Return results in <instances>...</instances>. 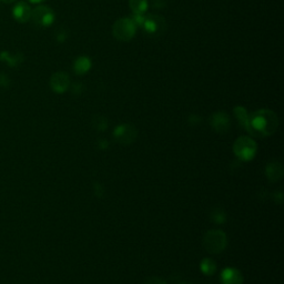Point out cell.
I'll list each match as a JSON object with an SVG mask.
<instances>
[{"mask_svg":"<svg viewBox=\"0 0 284 284\" xmlns=\"http://www.w3.org/2000/svg\"><path fill=\"white\" fill-rule=\"evenodd\" d=\"M13 16H14L15 20L21 22V24H25V22L30 20L31 8L29 7V5L28 4L24 3V2H20L14 7Z\"/></svg>","mask_w":284,"mask_h":284,"instance_id":"obj_10","label":"cell"},{"mask_svg":"<svg viewBox=\"0 0 284 284\" xmlns=\"http://www.w3.org/2000/svg\"><path fill=\"white\" fill-rule=\"evenodd\" d=\"M211 221H213L216 224H222L226 221V214L224 212V210L222 208H214L211 210L210 213Z\"/></svg>","mask_w":284,"mask_h":284,"instance_id":"obj_17","label":"cell"},{"mask_svg":"<svg viewBox=\"0 0 284 284\" xmlns=\"http://www.w3.org/2000/svg\"><path fill=\"white\" fill-rule=\"evenodd\" d=\"M70 86V79L67 74L63 71L55 72L50 78V87H51L52 91L57 93H64Z\"/></svg>","mask_w":284,"mask_h":284,"instance_id":"obj_9","label":"cell"},{"mask_svg":"<svg viewBox=\"0 0 284 284\" xmlns=\"http://www.w3.org/2000/svg\"><path fill=\"white\" fill-rule=\"evenodd\" d=\"M277 126V116L271 110L262 109L249 116V133L252 136H271L276 131Z\"/></svg>","mask_w":284,"mask_h":284,"instance_id":"obj_1","label":"cell"},{"mask_svg":"<svg viewBox=\"0 0 284 284\" xmlns=\"http://www.w3.org/2000/svg\"><path fill=\"white\" fill-rule=\"evenodd\" d=\"M273 197H274V201L279 202V203H282V200H283V193H282V191L275 192L273 194Z\"/></svg>","mask_w":284,"mask_h":284,"instance_id":"obj_22","label":"cell"},{"mask_svg":"<svg viewBox=\"0 0 284 284\" xmlns=\"http://www.w3.org/2000/svg\"><path fill=\"white\" fill-rule=\"evenodd\" d=\"M200 269H201V271L204 274L212 275L215 273V271H216V264L212 259L205 258L202 260L201 264H200Z\"/></svg>","mask_w":284,"mask_h":284,"instance_id":"obj_16","label":"cell"},{"mask_svg":"<svg viewBox=\"0 0 284 284\" xmlns=\"http://www.w3.org/2000/svg\"><path fill=\"white\" fill-rule=\"evenodd\" d=\"M28 2H30L31 4H40V3L46 2V0H28Z\"/></svg>","mask_w":284,"mask_h":284,"instance_id":"obj_24","label":"cell"},{"mask_svg":"<svg viewBox=\"0 0 284 284\" xmlns=\"http://www.w3.org/2000/svg\"><path fill=\"white\" fill-rule=\"evenodd\" d=\"M93 190H94V193H96V196H97V197H99V198L103 197L104 190H103L102 186L100 185L99 182H96V183H94V185H93Z\"/></svg>","mask_w":284,"mask_h":284,"instance_id":"obj_19","label":"cell"},{"mask_svg":"<svg viewBox=\"0 0 284 284\" xmlns=\"http://www.w3.org/2000/svg\"><path fill=\"white\" fill-rule=\"evenodd\" d=\"M141 28L150 37H161L166 30V21L162 16L151 14L144 17Z\"/></svg>","mask_w":284,"mask_h":284,"instance_id":"obj_5","label":"cell"},{"mask_svg":"<svg viewBox=\"0 0 284 284\" xmlns=\"http://www.w3.org/2000/svg\"><path fill=\"white\" fill-rule=\"evenodd\" d=\"M228 239L222 230H210L203 238V247L211 254H219L226 248Z\"/></svg>","mask_w":284,"mask_h":284,"instance_id":"obj_2","label":"cell"},{"mask_svg":"<svg viewBox=\"0 0 284 284\" xmlns=\"http://www.w3.org/2000/svg\"><path fill=\"white\" fill-rule=\"evenodd\" d=\"M91 59L88 57H79L77 58L74 64L75 74L78 76L86 75L87 72L91 69Z\"/></svg>","mask_w":284,"mask_h":284,"instance_id":"obj_13","label":"cell"},{"mask_svg":"<svg viewBox=\"0 0 284 284\" xmlns=\"http://www.w3.org/2000/svg\"><path fill=\"white\" fill-rule=\"evenodd\" d=\"M210 125L213 128L214 131L219 133H225L229 131L231 122L229 116H228L225 112L219 111V112H215L211 116Z\"/></svg>","mask_w":284,"mask_h":284,"instance_id":"obj_8","label":"cell"},{"mask_svg":"<svg viewBox=\"0 0 284 284\" xmlns=\"http://www.w3.org/2000/svg\"><path fill=\"white\" fill-rule=\"evenodd\" d=\"M129 6L135 15H143L148 10V0H129Z\"/></svg>","mask_w":284,"mask_h":284,"instance_id":"obj_14","label":"cell"},{"mask_svg":"<svg viewBox=\"0 0 284 284\" xmlns=\"http://www.w3.org/2000/svg\"><path fill=\"white\" fill-rule=\"evenodd\" d=\"M0 2H3L5 4H13L16 2V0H0Z\"/></svg>","mask_w":284,"mask_h":284,"instance_id":"obj_25","label":"cell"},{"mask_svg":"<svg viewBox=\"0 0 284 284\" xmlns=\"http://www.w3.org/2000/svg\"><path fill=\"white\" fill-rule=\"evenodd\" d=\"M222 284H242L243 276L241 272L235 268H225L221 273Z\"/></svg>","mask_w":284,"mask_h":284,"instance_id":"obj_12","label":"cell"},{"mask_svg":"<svg viewBox=\"0 0 284 284\" xmlns=\"http://www.w3.org/2000/svg\"><path fill=\"white\" fill-rule=\"evenodd\" d=\"M109 147V142L107 140H104V139H100V140L98 141V148L99 149H108Z\"/></svg>","mask_w":284,"mask_h":284,"instance_id":"obj_21","label":"cell"},{"mask_svg":"<svg viewBox=\"0 0 284 284\" xmlns=\"http://www.w3.org/2000/svg\"><path fill=\"white\" fill-rule=\"evenodd\" d=\"M257 150V143L253 139L249 137L239 138L233 146V151H235L237 157L242 161L252 160L255 157Z\"/></svg>","mask_w":284,"mask_h":284,"instance_id":"obj_4","label":"cell"},{"mask_svg":"<svg viewBox=\"0 0 284 284\" xmlns=\"http://www.w3.org/2000/svg\"><path fill=\"white\" fill-rule=\"evenodd\" d=\"M179 284H192V283H190V282H188V281H183V282H180Z\"/></svg>","mask_w":284,"mask_h":284,"instance_id":"obj_26","label":"cell"},{"mask_svg":"<svg viewBox=\"0 0 284 284\" xmlns=\"http://www.w3.org/2000/svg\"><path fill=\"white\" fill-rule=\"evenodd\" d=\"M146 284H168V283H166L163 279L153 276V277H149V279L146 281Z\"/></svg>","mask_w":284,"mask_h":284,"instance_id":"obj_20","label":"cell"},{"mask_svg":"<svg viewBox=\"0 0 284 284\" xmlns=\"http://www.w3.org/2000/svg\"><path fill=\"white\" fill-rule=\"evenodd\" d=\"M200 120H201V119H200L198 116L192 115V116L190 117V119H189V122H190L191 125H198L199 122H200Z\"/></svg>","mask_w":284,"mask_h":284,"instance_id":"obj_23","label":"cell"},{"mask_svg":"<svg viewBox=\"0 0 284 284\" xmlns=\"http://www.w3.org/2000/svg\"><path fill=\"white\" fill-rule=\"evenodd\" d=\"M54 18V11L48 7V6H39V7H36L35 9L31 10L30 19L38 27H50L53 24Z\"/></svg>","mask_w":284,"mask_h":284,"instance_id":"obj_6","label":"cell"},{"mask_svg":"<svg viewBox=\"0 0 284 284\" xmlns=\"http://www.w3.org/2000/svg\"><path fill=\"white\" fill-rule=\"evenodd\" d=\"M91 122H92L93 128L96 130H98V131L107 130L108 120H107V118H105V117L100 116V115H96V116H93Z\"/></svg>","mask_w":284,"mask_h":284,"instance_id":"obj_18","label":"cell"},{"mask_svg":"<svg viewBox=\"0 0 284 284\" xmlns=\"http://www.w3.org/2000/svg\"><path fill=\"white\" fill-rule=\"evenodd\" d=\"M137 136L138 131L136 127L128 124L119 125L115 128L113 131V138L116 139V141L122 144V146H129V144L135 142Z\"/></svg>","mask_w":284,"mask_h":284,"instance_id":"obj_7","label":"cell"},{"mask_svg":"<svg viewBox=\"0 0 284 284\" xmlns=\"http://www.w3.org/2000/svg\"><path fill=\"white\" fill-rule=\"evenodd\" d=\"M284 175V168L281 162L273 161L270 162L265 168V176L268 178L270 182H277L280 181Z\"/></svg>","mask_w":284,"mask_h":284,"instance_id":"obj_11","label":"cell"},{"mask_svg":"<svg viewBox=\"0 0 284 284\" xmlns=\"http://www.w3.org/2000/svg\"><path fill=\"white\" fill-rule=\"evenodd\" d=\"M235 115L237 117L238 121L240 122V125L249 132V115L247 110L243 107H237L235 109Z\"/></svg>","mask_w":284,"mask_h":284,"instance_id":"obj_15","label":"cell"},{"mask_svg":"<svg viewBox=\"0 0 284 284\" xmlns=\"http://www.w3.org/2000/svg\"><path fill=\"white\" fill-rule=\"evenodd\" d=\"M137 26L130 18H120L115 22L112 35L119 41H130L135 37Z\"/></svg>","mask_w":284,"mask_h":284,"instance_id":"obj_3","label":"cell"}]
</instances>
